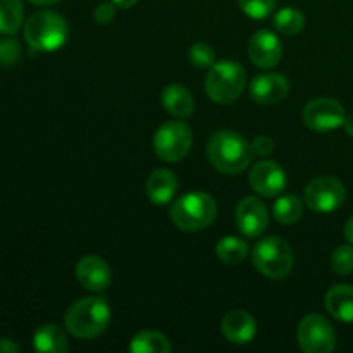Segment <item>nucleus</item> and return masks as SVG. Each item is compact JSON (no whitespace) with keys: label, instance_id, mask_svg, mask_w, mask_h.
<instances>
[{"label":"nucleus","instance_id":"nucleus-1","mask_svg":"<svg viewBox=\"0 0 353 353\" xmlns=\"http://www.w3.org/2000/svg\"><path fill=\"white\" fill-rule=\"evenodd\" d=\"M252 145L236 131L223 130L210 137L207 145V157L219 172L236 176L252 162Z\"/></svg>","mask_w":353,"mask_h":353},{"label":"nucleus","instance_id":"nucleus-2","mask_svg":"<svg viewBox=\"0 0 353 353\" xmlns=\"http://www.w3.org/2000/svg\"><path fill=\"white\" fill-rule=\"evenodd\" d=\"M110 307L105 296H86L72 303L64 316V326L79 340L100 336L109 327Z\"/></svg>","mask_w":353,"mask_h":353},{"label":"nucleus","instance_id":"nucleus-3","mask_svg":"<svg viewBox=\"0 0 353 353\" xmlns=\"http://www.w3.org/2000/svg\"><path fill=\"white\" fill-rule=\"evenodd\" d=\"M24 38L31 50L54 52L68 40V23L54 10H37L24 23Z\"/></svg>","mask_w":353,"mask_h":353},{"label":"nucleus","instance_id":"nucleus-4","mask_svg":"<svg viewBox=\"0 0 353 353\" xmlns=\"http://www.w3.org/2000/svg\"><path fill=\"white\" fill-rule=\"evenodd\" d=\"M217 203L207 193H188L171 207V219L181 231H202L214 223Z\"/></svg>","mask_w":353,"mask_h":353},{"label":"nucleus","instance_id":"nucleus-5","mask_svg":"<svg viewBox=\"0 0 353 353\" xmlns=\"http://www.w3.org/2000/svg\"><path fill=\"white\" fill-rule=\"evenodd\" d=\"M247 74L243 65L234 61H219L209 68L205 92L214 102L231 103L243 93Z\"/></svg>","mask_w":353,"mask_h":353},{"label":"nucleus","instance_id":"nucleus-6","mask_svg":"<svg viewBox=\"0 0 353 353\" xmlns=\"http://www.w3.org/2000/svg\"><path fill=\"white\" fill-rule=\"evenodd\" d=\"M255 269L265 278L281 279L293 269L292 247L279 236H268L259 241L252 252Z\"/></svg>","mask_w":353,"mask_h":353},{"label":"nucleus","instance_id":"nucleus-7","mask_svg":"<svg viewBox=\"0 0 353 353\" xmlns=\"http://www.w3.org/2000/svg\"><path fill=\"white\" fill-rule=\"evenodd\" d=\"M193 143V134L188 124L181 121H169L157 130L154 148L159 159L165 162H179L188 155Z\"/></svg>","mask_w":353,"mask_h":353},{"label":"nucleus","instance_id":"nucleus-8","mask_svg":"<svg viewBox=\"0 0 353 353\" xmlns=\"http://www.w3.org/2000/svg\"><path fill=\"white\" fill-rule=\"evenodd\" d=\"M296 340L305 353H330L336 347V331L321 314H309L299 324Z\"/></svg>","mask_w":353,"mask_h":353},{"label":"nucleus","instance_id":"nucleus-9","mask_svg":"<svg viewBox=\"0 0 353 353\" xmlns=\"http://www.w3.org/2000/svg\"><path fill=\"white\" fill-rule=\"evenodd\" d=\"M305 203L310 210L319 214L333 212L340 209L341 203L345 202L343 183L338 181L333 176H321V178L312 179L305 188Z\"/></svg>","mask_w":353,"mask_h":353},{"label":"nucleus","instance_id":"nucleus-10","mask_svg":"<svg viewBox=\"0 0 353 353\" xmlns=\"http://www.w3.org/2000/svg\"><path fill=\"white\" fill-rule=\"evenodd\" d=\"M347 114L333 99H314L303 109V121L314 131H331L343 126Z\"/></svg>","mask_w":353,"mask_h":353},{"label":"nucleus","instance_id":"nucleus-11","mask_svg":"<svg viewBox=\"0 0 353 353\" xmlns=\"http://www.w3.org/2000/svg\"><path fill=\"white\" fill-rule=\"evenodd\" d=\"M252 190L265 199L278 196L286 186V174L279 164L272 161H261L252 168L248 174Z\"/></svg>","mask_w":353,"mask_h":353},{"label":"nucleus","instance_id":"nucleus-12","mask_svg":"<svg viewBox=\"0 0 353 353\" xmlns=\"http://www.w3.org/2000/svg\"><path fill=\"white\" fill-rule=\"evenodd\" d=\"M238 230L248 238H255L265 231L269 224V214L264 202L257 196H245L236 207Z\"/></svg>","mask_w":353,"mask_h":353},{"label":"nucleus","instance_id":"nucleus-13","mask_svg":"<svg viewBox=\"0 0 353 353\" xmlns=\"http://www.w3.org/2000/svg\"><path fill=\"white\" fill-rule=\"evenodd\" d=\"M76 279L88 292H103L110 286L112 272L99 255H86L76 264Z\"/></svg>","mask_w":353,"mask_h":353},{"label":"nucleus","instance_id":"nucleus-14","mask_svg":"<svg viewBox=\"0 0 353 353\" xmlns=\"http://www.w3.org/2000/svg\"><path fill=\"white\" fill-rule=\"evenodd\" d=\"M250 61L261 69H271L279 64L283 57V45L274 33L261 30L250 38L248 43Z\"/></svg>","mask_w":353,"mask_h":353},{"label":"nucleus","instance_id":"nucleus-15","mask_svg":"<svg viewBox=\"0 0 353 353\" xmlns=\"http://www.w3.org/2000/svg\"><path fill=\"white\" fill-rule=\"evenodd\" d=\"M290 93V83L279 72H265L259 74L250 83L252 99L262 105L278 103Z\"/></svg>","mask_w":353,"mask_h":353},{"label":"nucleus","instance_id":"nucleus-16","mask_svg":"<svg viewBox=\"0 0 353 353\" xmlns=\"http://www.w3.org/2000/svg\"><path fill=\"white\" fill-rule=\"evenodd\" d=\"M221 331H223L224 338L230 343L234 345H245L250 343L257 334V324L255 319L243 309L230 310L226 316L223 317L221 323Z\"/></svg>","mask_w":353,"mask_h":353},{"label":"nucleus","instance_id":"nucleus-17","mask_svg":"<svg viewBox=\"0 0 353 353\" xmlns=\"http://www.w3.org/2000/svg\"><path fill=\"white\" fill-rule=\"evenodd\" d=\"M179 181L176 174L169 169H155L147 178V196L155 205H165L178 193Z\"/></svg>","mask_w":353,"mask_h":353},{"label":"nucleus","instance_id":"nucleus-18","mask_svg":"<svg viewBox=\"0 0 353 353\" xmlns=\"http://www.w3.org/2000/svg\"><path fill=\"white\" fill-rule=\"evenodd\" d=\"M162 107L171 114L172 117L178 119H185V117L192 116L195 110V99L190 93L188 88L183 85H169L162 90L161 95Z\"/></svg>","mask_w":353,"mask_h":353},{"label":"nucleus","instance_id":"nucleus-19","mask_svg":"<svg viewBox=\"0 0 353 353\" xmlns=\"http://www.w3.org/2000/svg\"><path fill=\"white\" fill-rule=\"evenodd\" d=\"M326 310L341 323H353V286L336 285L326 293Z\"/></svg>","mask_w":353,"mask_h":353},{"label":"nucleus","instance_id":"nucleus-20","mask_svg":"<svg viewBox=\"0 0 353 353\" xmlns=\"http://www.w3.org/2000/svg\"><path fill=\"white\" fill-rule=\"evenodd\" d=\"M33 347L37 352L65 353L69 350V341L64 330L55 324H45L38 327L33 336Z\"/></svg>","mask_w":353,"mask_h":353},{"label":"nucleus","instance_id":"nucleus-21","mask_svg":"<svg viewBox=\"0 0 353 353\" xmlns=\"http://www.w3.org/2000/svg\"><path fill=\"white\" fill-rule=\"evenodd\" d=\"M130 352L133 353H169L171 343L164 334L157 331L145 330L133 336L130 343Z\"/></svg>","mask_w":353,"mask_h":353},{"label":"nucleus","instance_id":"nucleus-22","mask_svg":"<svg viewBox=\"0 0 353 353\" xmlns=\"http://www.w3.org/2000/svg\"><path fill=\"white\" fill-rule=\"evenodd\" d=\"M24 23L21 0H0V34H14Z\"/></svg>","mask_w":353,"mask_h":353},{"label":"nucleus","instance_id":"nucleus-23","mask_svg":"<svg viewBox=\"0 0 353 353\" xmlns=\"http://www.w3.org/2000/svg\"><path fill=\"white\" fill-rule=\"evenodd\" d=\"M272 216L279 224H293L303 216V203L296 195H285L272 205Z\"/></svg>","mask_w":353,"mask_h":353},{"label":"nucleus","instance_id":"nucleus-24","mask_svg":"<svg viewBox=\"0 0 353 353\" xmlns=\"http://www.w3.org/2000/svg\"><path fill=\"white\" fill-rule=\"evenodd\" d=\"M276 30L285 37H293V34L300 33L305 26V16L300 12L295 7H285V9L278 10L272 19Z\"/></svg>","mask_w":353,"mask_h":353},{"label":"nucleus","instance_id":"nucleus-25","mask_svg":"<svg viewBox=\"0 0 353 353\" xmlns=\"http://www.w3.org/2000/svg\"><path fill=\"white\" fill-rule=\"evenodd\" d=\"M248 254V247L241 238L226 236L216 245V255L224 264H240Z\"/></svg>","mask_w":353,"mask_h":353},{"label":"nucleus","instance_id":"nucleus-26","mask_svg":"<svg viewBox=\"0 0 353 353\" xmlns=\"http://www.w3.org/2000/svg\"><path fill=\"white\" fill-rule=\"evenodd\" d=\"M188 59L200 69H209L216 64V52L207 43H193L188 50Z\"/></svg>","mask_w":353,"mask_h":353},{"label":"nucleus","instance_id":"nucleus-27","mask_svg":"<svg viewBox=\"0 0 353 353\" xmlns=\"http://www.w3.org/2000/svg\"><path fill=\"white\" fill-rule=\"evenodd\" d=\"M331 269L336 274L347 276L353 272V247L350 245H343L338 247L331 255Z\"/></svg>","mask_w":353,"mask_h":353},{"label":"nucleus","instance_id":"nucleus-28","mask_svg":"<svg viewBox=\"0 0 353 353\" xmlns=\"http://www.w3.org/2000/svg\"><path fill=\"white\" fill-rule=\"evenodd\" d=\"M21 59V45L14 38H0V65L2 68H12Z\"/></svg>","mask_w":353,"mask_h":353},{"label":"nucleus","instance_id":"nucleus-29","mask_svg":"<svg viewBox=\"0 0 353 353\" xmlns=\"http://www.w3.org/2000/svg\"><path fill=\"white\" fill-rule=\"evenodd\" d=\"M241 10L254 19H264L274 10L276 0H238Z\"/></svg>","mask_w":353,"mask_h":353},{"label":"nucleus","instance_id":"nucleus-30","mask_svg":"<svg viewBox=\"0 0 353 353\" xmlns=\"http://www.w3.org/2000/svg\"><path fill=\"white\" fill-rule=\"evenodd\" d=\"M116 7L117 6L114 2L100 3V6L95 9V12H93V19H95L99 24H109L110 21L116 17Z\"/></svg>","mask_w":353,"mask_h":353},{"label":"nucleus","instance_id":"nucleus-31","mask_svg":"<svg viewBox=\"0 0 353 353\" xmlns=\"http://www.w3.org/2000/svg\"><path fill=\"white\" fill-rule=\"evenodd\" d=\"M252 150H254L255 155L265 157V155H269L272 150H274V141L268 137H259L255 138L254 143H252Z\"/></svg>","mask_w":353,"mask_h":353},{"label":"nucleus","instance_id":"nucleus-32","mask_svg":"<svg viewBox=\"0 0 353 353\" xmlns=\"http://www.w3.org/2000/svg\"><path fill=\"white\" fill-rule=\"evenodd\" d=\"M19 352V347L16 343H12L7 338H0V353H14Z\"/></svg>","mask_w":353,"mask_h":353},{"label":"nucleus","instance_id":"nucleus-33","mask_svg":"<svg viewBox=\"0 0 353 353\" xmlns=\"http://www.w3.org/2000/svg\"><path fill=\"white\" fill-rule=\"evenodd\" d=\"M345 238L348 240V243L353 245V216L348 219V223L345 224Z\"/></svg>","mask_w":353,"mask_h":353},{"label":"nucleus","instance_id":"nucleus-34","mask_svg":"<svg viewBox=\"0 0 353 353\" xmlns=\"http://www.w3.org/2000/svg\"><path fill=\"white\" fill-rule=\"evenodd\" d=\"M112 2L116 3L117 7H121V9H130V7H133L138 0H112Z\"/></svg>","mask_w":353,"mask_h":353},{"label":"nucleus","instance_id":"nucleus-35","mask_svg":"<svg viewBox=\"0 0 353 353\" xmlns=\"http://www.w3.org/2000/svg\"><path fill=\"white\" fill-rule=\"evenodd\" d=\"M343 126H345V131H347L350 137H353V114H352V116H348L347 119H345Z\"/></svg>","mask_w":353,"mask_h":353},{"label":"nucleus","instance_id":"nucleus-36","mask_svg":"<svg viewBox=\"0 0 353 353\" xmlns=\"http://www.w3.org/2000/svg\"><path fill=\"white\" fill-rule=\"evenodd\" d=\"M34 6H52V3H57L59 0H30Z\"/></svg>","mask_w":353,"mask_h":353}]
</instances>
